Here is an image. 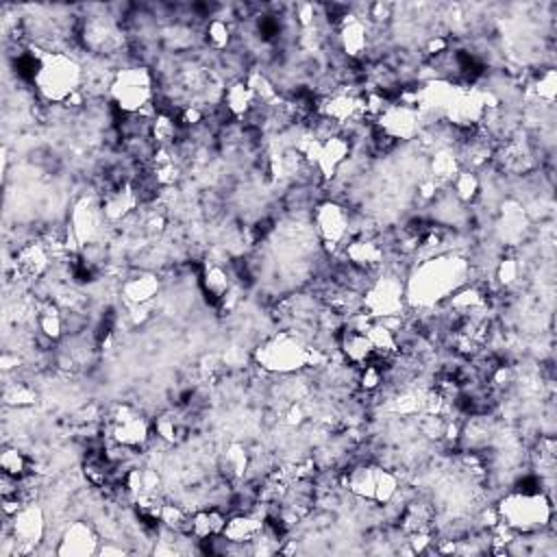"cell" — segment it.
Here are the masks:
<instances>
[{
	"instance_id": "277c9868",
	"label": "cell",
	"mask_w": 557,
	"mask_h": 557,
	"mask_svg": "<svg viewBox=\"0 0 557 557\" xmlns=\"http://www.w3.org/2000/svg\"><path fill=\"white\" fill-rule=\"evenodd\" d=\"M2 474H9V476H15V479H22L30 472V463H28V457L17 448H4L2 453Z\"/></svg>"
},
{
	"instance_id": "7a4b0ae2",
	"label": "cell",
	"mask_w": 557,
	"mask_h": 557,
	"mask_svg": "<svg viewBox=\"0 0 557 557\" xmlns=\"http://www.w3.org/2000/svg\"><path fill=\"white\" fill-rule=\"evenodd\" d=\"M159 91L157 78L146 65L120 67L111 81L109 98L120 113H137L154 102Z\"/></svg>"
},
{
	"instance_id": "6da1fadb",
	"label": "cell",
	"mask_w": 557,
	"mask_h": 557,
	"mask_svg": "<svg viewBox=\"0 0 557 557\" xmlns=\"http://www.w3.org/2000/svg\"><path fill=\"white\" fill-rule=\"evenodd\" d=\"M496 509L505 527L524 535L544 531L553 520V500L542 490L511 487Z\"/></svg>"
},
{
	"instance_id": "3957f363",
	"label": "cell",
	"mask_w": 557,
	"mask_h": 557,
	"mask_svg": "<svg viewBox=\"0 0 557 557\" xmlns=\"http://www.w3.org/2000/svg\"><path fill=\"white\" fill-rule=\"evenodd\" d=\"M100 535L98 531L78 520V522H70L61 535H59V546L54 548L61 555H85V553H98V544H100Z\"/></svg>"
}]
</instances>
